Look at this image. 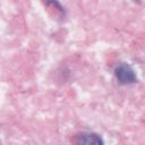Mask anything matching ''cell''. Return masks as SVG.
I'll return each instance as SVG.
<instances>
[{"mask_svg":"<svg viewBox=\"0 0 145 145\" xmlns=\"http://www.w3.org/2000/svg\"><path fill=\"white\" fill-rule=\"evenodd\" d=\"M79 145H104L102 138L96 134H82L79 136Z\"/></svg>","mask_w":145,"mask_h":145,"instance_id":"2","label":"cell"},{"mask_svg":"<svg viewBox=\"0 0 145 145\" xmlns=\"http://www.w3.org/2000/svg\"><path fill=\"white\" fill-rule=\"evenodd\" d=\"M114 75L118 82L122 85H130L137 82V76L135 70L127 63H120L114 69Z\"/></svg>","mask_w":145,"mask_h":145,"instance_id":"1","label":"cell"}]
</instances>
